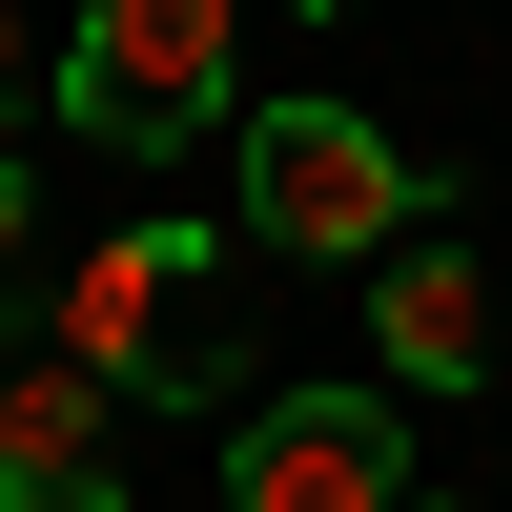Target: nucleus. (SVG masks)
I'll list each match as a JSON object with an SVG mask.
<instances>
[{"label": "nucleus", "instance_id": "6e6552de", "mask_svg": "<svg viewBox=\"0 0 512 512\" xmlns=\"http://www.w3.org/2000/svg\"><path fill=\"white\" fill-rule=\"evenodd\" d=\"M41 82H62V62H41V21H21V0H0V123H21Z\"/></svg>", "mask_w": 512, "mask_h": 512}, {"label": "nucleus", "instance_id": "423d86ee", "mask_svg": "<svg viewBox=\"0 0 512 512\" xmlns=\"http://www.w3.org/2000/svg\"><path fill=\"white\" fill-rule=\"evenodd\" d=\"M0 512H123V390L103 369H0Z\"/></svg>", "mask_w": 512, "mask_h": 512}, {"label": "nucleus", "instance_id": "0eeeda50", "mask_svg": "<svg viewBox=\"0 0 512 512\" xmlns=\"http://www.w3.org/2000/svg\"><path fill=\"white\" fill-rule=\"evenodd\" d=\"M0 308H41V164L0 144Z\"/></svg>", "mask_w": 512, "mask_h": 512}, {"label": "nucleus", "instance_id": "7ed1b4c3", "mask_svg": "<svg viewBox=\"0 0 512 512\" xmlns=\"http://www.w3.org/2000/svg\"><path fill=\"white\" fill-rule=\"evenodd\" d=\"M62 123L123 144V164L246 123V0H82L62 21Z\"/></svg>", "mask_w": 512, "mask_h": 512}, {"label": "nucleus", "instance_id": "1a4fd4ad", "mask_svg": "<svg viewBox=\"0 0 512 512\" xmlns=\"http://www.w3.org/2000/svg\"><path fill=\"white\" fill-rule=\"evenodd\" d=\"M308 21H349V0H308Z\"/></svg>", "mask_w": 512, "mask_h": 512}, {"label": "nucleus", "instance_id": "f03ea898", "mask_svg": "<svg viewBox=\"0 0 512 512\" xmlns=\"http://www.w3.org/2000/svg\"><path fill=\"white\" fill-rule=\"evenodd\" d=\"M431 144H390L369 103H246V246H287V267H390L410 226H431Z\"/></svg>", "mask_w": 512, "mask_h": 512}, {"label": "nucleus", "instance_id": "39448f33", "mask_svg": "<svg viewBox=\"0 0 512 512\" xmlns=\"http://www.w3.org/2000/svg\"><path fill=\"white\" fill-rule=\"evenodd\" d=\"M369 390H410V410L492 390V267H472L451 226H410L390 267H369Z\"/></svg>", "mask_w": 512, "mask_h": 512}, {"label": "nucleus", "instance_id": "f257e3e1", "mask_svg": "<svg viewBox=\"0 0 512 512\" xmlns=\"http://www.w3.org/2000/svg\"><path fill=\"white\" fill-rule=\"evenodd\" d=\"M41 349L103 369L123 410H226L246 390V287H226L205 226H103L62 287H41Z\"/></svg>", "mask_w": 512, "mask_h": 512}, {"label": "nucleus", "instance_id": "20e7f679", "mask_svg": "<svg viewBox=\"0 0 512 512\" xmlns=\"http://www.w3.org/2000/svg\"><path fill=\"white\" fill-rule=\"evenodd\" d=\"M226 512H410V390H246Z\"/></svg>", "mask_w": 512, "mask_h": 512}, {"label": "nucleus", "instance_id": "9d476101", "mask_svg": "<svg viewBox=\"0 0 512 512\" xmlns=\"http://www.w3.org/2000/svg\"><path fill=\"white\" fill-rule=\"evenodd\" d=\"M410 512H431V492H410Z\"/></svg>", "mask_w": 512, "mask_h": 512}]
</instances>
